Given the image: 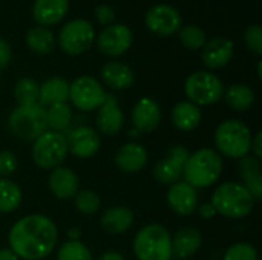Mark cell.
<instances>
[{"label":"cell","instance_id":"cell-25","mask_svg":"<svg viewBox=\"0 0 262 260\" xmlns=\"http://www.w3.org/2000/svg\"><path fill=\"white\" fill-rule=\"evenodd\" d=\"M69 100V83L61 77L48 78L38 90V104L45 109Z\"/></svg>","mask_w":262,"mask_h":260},{"label":"cell","instance_id":"cell-28","mask_svg":"<svg viewBox=\"0 0 262 260\" xmlns=\"http://www.w3.org/2000/svg\"><path fill=\"white\" fill-rule=\"evenodd\" d=\"M224 100L227 106L236 112H246L255 104V92L247 84H232L224 92Z\"/></svg>","mask_w":262,"mask_h":260},{"label":"cell","instance_id":"cell-3","mask_svg":"<svg viewBox=\"0 0 262 260\" xmlns=\"http://www.w3.org/2000/svg\"><path fill=\"white\" fill-rule=\"evenodd\" d=\"M210 204L213 205L216 215L229 219H243L252 213L255 199L243 184L230 181L216 187Z\"/></svg>","mask_w":262,"mask_h":260},{"label":"cell","instance_id":"cell-35","mask_svg":"<svg viewBox=\"0 0 262 260\" xmlns=\"http://www.w3.org/2000/svg\"><path fill=\"white\" fill-rule=\"evenodd\" d=\"M178 37H180V41L183 43V46L190 51L201 49L206 44V32L195 25L180 28Z\"/></svg>","mask_w":262,"mask_h":260},{"label":"cell","instance_id":"cell-13","mask_svg":"<svg viewBox=\"0 0 262 260\" xmlns=\"http://www.w3.org/2000/svg\"><path fill=\"white\" fill-rule=\"evenodd\" d=\"M66 143L68 150L74 156L81 159L94 156L101 147L100 133L89 126H78L74 130H71L69 135L66 136Z\"/></svg>","mask_w":262,"mask_h":260},{"label":"cell","instance_id":"cell-32","mask_svg":"<svg viewBox=\"0 0 262 260\" xmlns=\"http://www.w3.org/2000/svg\"><path fill=\"white\" fill-rule=\"evenodd\" d=\"M38 90L40 86L32 78H20L14 86V98L18 103V106L25 104H34L38 103Z\"/></svg>","mask_w":262,"mask_h":260},{"label":"cell","instance_id":"cell-11","mask_svg":"<svg viewBox=\"0 0 262 260\" xmlns=\"http://www.w3.org/2000/svg\"><path fill=\"white\" fill-rule=\"evenodd\" d=\"M134 37L132 31L126 25H109L104 28L98 38H97V46L98 49L109 57H118L123 55L130 46H132Z\"/></svg>","mask_w":262,"mask_h":260},{"label":"cell","instance_id":"cell-43","mask_svg":"<svg viewBox=\"0 0 262 260\" xmlns=\"http://www.w3.org/2000/svg\"><path fill=\"white\" fill-rule=\"evenodd\" d=\"M98 260H124V256L118 251H106L98 257Z\"/></svg>","mask_w":262,"mask_h":260},{"label":"cell","instance_id":"cell-12","mask_svg":"<svg viewBox=\"0 0 262 260\" xmlns=\"http://www.w3.org/2000/svg\"><path fill=\"white\" fill-rule=\"evenodd\" d=\"M146 26L150 32L169 37L180 31L181 15L170 5H157L150 8L146 14Z\"/></svg>","mask_w":262,"mask_h":260},{"label":"cell","instance_id":"cell-2","mask_svg":"<svg viewBox=\"0 0 262 260\" xmlns=\"http://www.w3.org/2000/svg\"><path fill=\"white\" fill-rule=\"evenodd\" d=\"M223 173V158L213 149H200L189 155L183 169V178L195 188L213 185Z\"/></svg>","mask_w":262,"mask_h":260},{"label":"cell","instance_id":"cell-30","mask_svg":"<svg viewBox=\"0 0 262 260\" xmlns=\"http://www.w3.org/2000/svg\"><path fill=\"white\" fill-rule=\"evenodd\" d=\"M21 199L20 187L8 178H0V213H14Z\"/></svg>","mask_w":262,"mask_h":260},{"label":"cell","instance_id":"cell-19","mask_svg":"<svg viewBox=\"0 0 262 260\" xmlns=\"http://www.w3.org/2000/svg\"><path fill=\"white\" fill-rule=\"evenodd\" d=\"M147 159L149 155L146 149L138 143L123 144L115 155V164L124 173H137L143 170L147 164Z\"/></svg>","mask_w":262,"mask_h":260},{"label":"cell","instance_id":"cell-1","mask_svg":"<svg viewBox=\"0 0 262 260\" xmlns=\"http://www.w3.org/2000/svg\"><path fill=\"white\" fill-rule=\"evenodd\" d=\"M58 230L54 221L45 215H28L18 219L9 230V248L18 259L43 260L55 248Z\"/></svg>","mask_w":262,"mask_h":260},{"label":"cell","instance_id":"cell-27","mask_svg":"<svg viewBox=\"0 0 262 260\" xmlns=\"http://www.w3.org/2000/svg\"><path fill=\"white\" fill-rule=\"evenodd\" d=\"M183 169L184 162L178 161L172 155H167V158L157 161L154 166V178L163 185H172L183 178Z\"/></svg>","mask_w":262,"mask_h":260},{"label":"cell","instance_id":"cell-31","mask_svg":"<svg viewBox=\"0 0 262 260\" xmlns=\"http://www.w3.org/2000/svg\"><path fill=\"white\" fill-rule=\"evenodd\" d=\"M26 44L35 54H49L54 49V35L49 29L37 26L28 31Z\"/></svg>","mask_w":262,"mask_h":260},{"label":"cell","instance_id":"cell-41","mask_svg":"<svg viewBox=\"0 0 262 260\" xmlns=\"http://www.w3.org/2000/svg\"><path fill=\"white\" fill-rule=\"evenodd\" d=\"M250 152L253 153V156H255V158L261 159V156H262V132H258L256 135H253V136H252Z\"/></svg>","mask_w":262,"mask_h":260},{"label":"cell","instance_id":"cell-39","mask_svg":"<svg viewBox=\"0 0 262 260\" xmlns=\"http://www.w3.org/2000/svg\"><path fill=\"white\" fill-rule=\"evenodd\" d=\"M95 17H97L98 23L109 25L115 20V11L109 5H100L95 8Z\"/></svg>","mask_w":262,"mask_h":260},{"label":"cell","instance_id":"cell-26","mask_svg":"<svg viewBox=\"0 0 262 260\" xmlns=\"http://www.w3.org/2000/svg\"><path fill=\"white\" fill-rule=\"evenodd\" d=\"M201 109L190 101H181L172 109V123L178 130L192 132L201 124Z\"/></svg>","mask_w":262,"mask_h":260},{"label":"cell","instance_id":"cell-15","mask_svg":"<svg viewBox=\"0 0 262 260\" xmlns=\"http://www.w3.org/2000/svg\"><path fill=\"white\" fill-rule=\"evenodd\" d=\"M95 124L103 135H115L124 126V113L112 93H106L103 104L97 109Z\"/></svg>","mask_w":262,"mask_h":260},{"label":"cell","instance_id":"cell-17","mask_svg":"<svg viewBox=\"0 0 262 260\" xmlns=\"http://www.w3.org/2000/svg\"><path fill=\"white\" fill-rule=\"evenodd\" d=\"M78 176L77 173L64 166H58L55 169H52V172L49 173L48 178V187L51 190V193L60 199H74V196L78 193Z\"/></svg>","mask_w":262,"mask_h":260},{"label":"cell","instance_id":"cell-40","mask_svg":"<svg viewBox=\"0 0 262 260\" xmlns=\"http://www.w3.org/2000/svg\"><path fill=\"white\" fill-rule=\"evenodd\" d=\"M12 52L6 40L0 38V69H6L11 61Z\"/></svg>","mask_w":262,"mask_h":260},{"label":"cell","instance_id":"cell-7","mask_svg":"<svg viewBox=\"0 0 262 260\" xmlns=\"http://www.w3.org/2000/svg\"><path fill=\"white\" fill-rule=\"evenodd\" d=\"M69 150L66 136L60 132L46 130L32 143V161L37 167L52 170L63 164Z\"/></svg>","mask_w":262,"mask_h":260},{"label":"cell","instance_id":"cell-38","mask_svg":"<svg viewBox=\"0 0 262 260\" xmlns=\"http://www.w3.org/2000/svg\"><path fill=\"white\" fill-rule=\"evenodd\" d=\"M17 170V156L9 150L0 152V178H8Z\"/></svg>","mask_w":262,"mask_h":260},{"label":"cell","instance_id":"cell-44","mask_svg":"<svg viewBox=\"0 0 262 260\" xmlns=\"http://www.w3.org/2000/svg\"><path fill=\"white\" fill-rule=\"evenodd\" d=\"M0 260H18L11 248H0Z\"/></svg>","mask_w":262,"mask_h":260},{"label":"cell","instance_id":"cell-29","mask_svg":"<svg viewBox=\"0 0 262 260\" xmlns=\"http://www.w3.org/2000/svg\"><path fill=\"white\" fill-rule=\"evenodd\" d=\"M72 123V109L68 103H60L46 107L48 130L63 133Z\"/></svg>","mask_w":262,"mask_h":260},{"label":"cell","instance_id":"cell-10","mask_svg":"<svg viewBox=\"0 0 262 260\" xmlns=\"http://www.w3.org/2000/svg\"><path fill=\"white\" fill-rule=\"evenodd\" d=\"M95 38L94 26L83 18L68 21L58 35L60 48L69 55H80L86 52Z\"/></svg>","mask_w":262,"mask_h":260},{"label":"cell","instance_id":"cell-8","mask_svg":"<svg viewBox=\"0 0 262 260\" xmlns=\"http://www.w3.org/2000/svg\"><path fill=\"white\" fill-rule=\"evenodd\" d=\"M184 93L187 101L200 106H210L218 103L224 95L223 81L207 70H198L187 77L184 83Z\"/></svg>","mask_w":262,"mask_h":260},{"label":"cell","instance_id":"cell-6","mask_svg":"<svg viewBox=\"0 0 262 260\" xmlns=\"http://www.w3.org/2000/svg\"><path fill=\"white\" fill-rule=\"evenodd\" d=\"M8 127L15 138L26 143H34L48 130L46 109L38 103L17 106L8 118Z\"/></svg>","mask_w":262,"mask_h":260},{"label":"cell","instance_id":"cell-34","mask_svg":"<svg viewBox=\"0 0 262 260\" xmlns=\"http://www.w3.org/2000/svg\"><path fill=\"white\" fill-rule=\"evenodd\" d=\"M74 204H75V208L81 215L91 216L100 210L101 199L98 193H95L94 190H78V193L74 196Z\"/></svg>","mask_w":262,"mask_h":260},{"label":"cell","instance_id":"cell-4","mask_svg":"<svg viewBox=\"0 0 262 260\" xmlns=\"http://www.w3.org/2000/svg\"><path fill=\"white\" fill-rule=\"evenodd\" d=\"M134 254L138 260H170L172 236L160 224L143 227L134 239Z\"/></svg>","mask_w":262,"mask_h":260},{"label":"cell","instance_id":"cell-20","mask_svg":"<svg viewBox=\"0 0 262 260\" xmlns=\"http://www.w3.org/2000/svg\"><path fill=\"white\" fill-rule=\"evenodd\" d=\"M238 172L243 179V185L250 192L255 202L261 201L262 198V176L261 161L253 155H246L238 159Z\"/></svg>","mask_w":262,"mask_h":260},{"label":"cell","instance_id":"cell-36","mask_svg":"<svg viewBox=\"0 0 262 260\" xmlns=\"http://www.w3.org/2000/svg\"><path fill=\"white\" fill-rule=\"evenodd\" d=\"M224 260H258V251L252 244L238 242L226 250Z\"/></svg>","mask_w":262,"mask_h":260},{"label":"cell","instance_id":"cell-21","mask_svg":"<svg viewBox=\"0 0 262 260\" xmlns=\"http://www.w3.org/2000/svg\"><path fill=\"white\" fill-rule=\"evenodd\" d=\"M69 0H35L32 8L34 20L41 26L57 25L68 14Z\"/></svg>","mask_w":262,"mask_h":260},{"label":"cell","instance_id":"cell-14","mask_svg":"<svg viewBox=\"0 0 262 260\" xmlns=\"http://www.w3.org/2000/svg\"><path fill=\"white\" fill-rule=\"evenodd\" d=\"M167 204L170 210L180 216H190L200 207L198 192L186 181L172 184L167 190Z\"/></svg>","mask_w":262,"mask_h":260},{"label":"cell","instance_id":"cell-37","mask_svg":"<svg viewBox=\"0 0 262 260\" xmlns=\"http://www.w3.org/2000/svg\"><path fill=\"white\" fill-rule=\"evenodd\" d=\"M244 40H246V46L249 51H252L256 55L262 54V28L252 25L246 29L244 32Z\"/></svg>","mask_w":262,"mask_h":260},{"label":"cell","instance_id":"cell-5","mask_svg":"<svg viewBox=\"0 0 262 260\" xmlns=\"http://www.w3.org/2000/svg\"><path fill=\"white\" fill-rule=\"evenodd\" d=\"M252 132L239 120H226L215 130V146L220 155L241 159L250 153Z\"/></svg>","mask_w":262,"mask_h":260},{"label":"cell","instance_id":"cell-16","mask_svg":"<svg viewBox=\"0 0 262 260\" xmlns=\"http://www.w3.org/2000/svg\"><path fill=\"white\" fill-rule=\"evenodd\" d=\"M130 118L135 130L140 133H150L161 123V109L155 100L143 97L135 103Z\"/></svg>","mask_w":262,"mask_h":260},{"label":"cell","instance_id":"cell-46","mask_svg":"<svg viewBox=\"0 0 262 260\" xmlns=\"http://www.w3.org/2000/svg\"><path fill=\"white\" fill-rule=\"evenodd\" d=\"M261 61H259V63H258V78H261L262 75H261Z\"/></svg>","mask_w":262,"mask_h":260},{"label":"cell","instance_id":"cell-22","mask_svg":"<svg viewBox=\"0 0 262 260\" xmlns=\"http://www.w3.org/2000/svg\"><path fill=\"white\" fill-rule=\"evenodd\" d=\"M101 228L109 234H123L134 224V213L129 207L115 205L107 208L101 219Z\"/></svg>","mask_w":262,"mask_h":260},{"label":"cell","instance_id":"cell-24","mask_svg":"<svg viewBox=\"0 0 262 260\" xmlns=\"http://www.w3.org/2000/svg\"><path fill=\"white\" fill-rule=\"evenodd\" d=\"M101 78L103 81L115 90H124L129 89L134 84L135 75L132 69L120 61H109L101 67Z\"/></svg>","mask_w":262,"mask_h":260},{"label":"cell","instance_id":"cell-18","mask_svg":"<svg viewBox=\"0 0 262 260\" xmlns=\"http://www.w3.org/2000/svg\"><path fill=\"white\" fill-rule=\"evenodd\" d=\"M233 51L235 48L232 40L223 37L212 38L203 46V63L209 69H221L229 64L233 57Z\"/></svg>","mask_w":262,"mask_h":260},{"label":"cell","instance_id":"cell-33","mask_svg":"<svg viewBox=\"0 0 262 260\" xmlns=\"http://www.w3.org/2000/svg\"><path fill=\"white\" fill-rule=\"evenodd\" d=\"M57 260H94L91 250L80 241H68L60 245Z\"/></svg>","mask_w":262,"mask_h":260},{"label":"cell","instance_id":"cell-9","mask_svg":"<svg viewBox=\"0 0 262 260\" xmlns=\"http://www.w3.org/2000/svg\"><path fill=\"white\" fill-rule=\"evenodd\" d=\"M106 98L100 81L89 75H81L69 84V100L81 112L97 110Z\"/></svg>","mask_w":262,"mask_h":260},{"label":"cell","instance_id":"cell-45","mask_svg":"<svg viewBox=\"0 0 262 260\" xmlns=\"http://www.w3.org/2000/svg\"><path fill=\"white\" fill-rule=\"evenodd\" d=\"M68 236H69V241H80L81 231H80L78 228H69Z\"/></svg>","mask_w":262,"mask_h":260},{"label":"cell","instance_id":"cell-42","mask_svg":"<svg viewBox=\"0 0 262 260\" xmlns=\"http://www.w3.org/2000/svg\"><path fill=\"white\" fill-rule=\"evenodd\" d=\"M196 211H198V215L203 218V219H212L215 215H216V211H215V208H213V205L209 202V204H203L201 207H198L196 208Z\"/></svg>","mask_w":262,"mask_h":260},{"label":"cell","instance_id":"cell-23","mask_svg":"<svg viewBox=\"0 0 262 260\" xmlns=\"http://www.w3.org/2000/svg\"><path fill=\"white\" fill-rule=\"evenodd\" d=\"M201 233L196 228L186 227L172 238V256L184 260L193 256L201 247Z\"/></svg>","mask_w":262,"mask_h":260}]
</instances>
